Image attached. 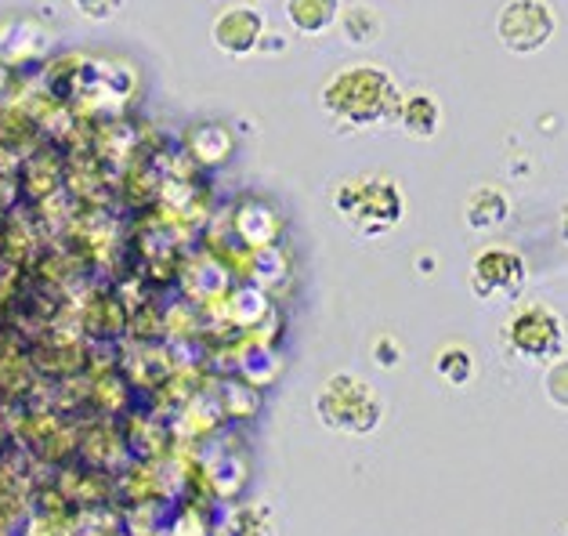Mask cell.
<instances>
[{"label":"cell","mask_w":568,"mask_h":536,"mask_svg":"<svg viewBox=\"0 0 568 536\" xmlns=\"http://www.w3.org/2000/svg\"><path fill=\"white\" fill-rule=\"evenodd\" d=\"M318 102L334 117L337 128L366 131V128H377V123L395 120L402 91L387 70L363 62V65H348V70H337L329 77L323 84V94H318Z\"/></svg>","instance_id":"1"},{"label":"cell","mask_w":568,"mask_h":536,"mask_svg":"<svg viewBox=\"0 0 568 536\" xmlns=\"http://www.w3.org/2000/svg\"><path fill=\"white\" fill-rule=\"evenodd\" d=\"M334 211L344 225H352L358 236H387L406 214V200L395 178L387 174H358L341 182L334 192Z\"/></svg>","instance_id":"2"},{"label":"cell","mask_w":568,"mask_h":536,"mask_svg":"<svg viewBox=\"0 0 568 536\" xmlns=\"http://www.w3.org/2000/svg\"><path fill=\"white\" fill-rule=\"evenodd\" d=\"M315 414L329 432L369 435L384 421V398L358 374H334L315 395Z\"/></svg>","instance_id":"3"},{"label":"cell","mask_w":568,"mask_h":536,"mask_svg":"<svg viewBox=\"0 0 568 536\" xmlns=\"http://www.w3.org/2000/svg\"><path fill=\"white\" fill-rule=\"evenodd\" d=\"M504 345L515 360L547 366L554 355L565 352V323L544 301L518 305L504 323Z\"/></svg>","instance_id":"4"},{"label":"cell","mask_w":568,"mask_h":536,"mask_svg":"<svg viewBox=\"0 0 568 536\" xmlns=\"http://www.w3.org/2000/svg\"><path fill=\"white\" fill-rule=\"evenodd\" d=\"M558 33V16L547 0H507L496 16V37L510 54L544 51Z\"/></svg>","instance_id":"5"},{"label":"cell","mask_w":568,"mask_h":536,"mask_svg":"<svg viewBox=\"0 0 568 536\" xmlns=\"http://www.w3.org/2000/svg\"><path fill=\"white\" fill-rule=\"evenodd\" d=\"M525 283H529V269L510 246H485L470 261V291L481 301H510L525 291Z\"/></svg>","instance_id":"6"},{"label":"cell","mask_w":568,"mask_h":536,"mask_svg":"<svg viewBox=\"0 0 568 536\" xmlns=\"http://www.w3.org/2000/svg\"><path fill=\"white\" fill-rule=\"evenodd\" d=\"M211 37H214L217 51L232 54V59H246V54L257 51L261 37H265V16L254 8H243V4L225 8L214 19Z\"/></svg>","instance_id":"7"},{"label":"cell","mask_w":568,"mask_h":536,"mask_svg":"<svg viewBox=\"0 0 568 536\" xmlns=\"http://www.w3.org/2000/svg\"><path fill=\"white\" fill-rule=\"evenodd\" d=\"M395 123L409 134V139L432 142L435 134H438V128H442V105H438L435 94H427V91L402 94L398 113H395Z\"/></svg>","instance_id":"8"},{"label":"cell","mask_w":568,"mask_h":536,"mask_svg":"<svg viewBox=\"0 0 568 536\" xmlns=\"http://www.w3.org/2000/svg\"><path fill=\"white\" fill-rule=\"evenodd\" d=\"M464 218H467V229L475 232H489V229H500L507 218H510V200L504 189L496 185H478L470 189V196L464 200Z\"/></svg>","instance_id":"9"},{"label":"cell","mask_w":568,"mask_h":536,"mask_svg":"<svg viewBox=\"0 0 568 536\" xmlns=\"http://www.w3.org/2000/svg\"><path fill=\"white\" fill-rule=\"evenodd\" d=\"M286 19L304 37H323L341 19V0H286Z\"/></svg>","instance_id":"10"},{"label":"cell","mask_w":568,"mask_h":536,"mask_svg":"<svg viewBox=\"0 0 568 536\" xmlns=\"http://www.w3.org/2000/svg\"><path fill=\"white\" fill-rule=\"evenodd\" d=\"M435 374L449 384V388H467L470 381L478 377V363H475V352L464 348V345H446L438 348L435 355Z\"/></svg>","instance_id":"11"},{"label":"cell","mask_w":568,"mask_h":536,"mask_svg":"<svg viewBox=\"0 0 568 536\" xmlns=\"http://www.w3.org/2000/svg\"><path fill=\"white\" fill-rule=\"evenodd\" d=\"M341 33L352 40V44H373L381 37V16L366 4H355L348 11H341Z\"/></svg>","instance_id":"12"},{"label":"cell","mask_w":568,"mask_h":536,"mask_svg":"<svg viewBox=\"0 0 568 536\" xmlns=\"http://www.w3.org/2000/svg\"><path fill=\"white\" fill-rule=\"evenodd\" d=\"M544 392H547V403L558 406L568 414V355H554L544 370Z\"/></svg>","instance_id":"13"},{"label":"cell","mask_w":568,"mask_h":536,"mask_svg":"<svg viewBox=\"0 0 568 536\" xmlns=\"http://www.w3.org/2000/svg\"><path fill=\"white\" fill-rule=\"evenodd\" d=\"M73 8L91 22H105L123 8V0H73Z\"/></svg>","instance_id":"14"},{"label":"cell","mask_w":568,"mask_h":536,"mask_svg":"<svg viewBox=\"0 0 568 536\" xmlns=\"http://www.w3.org/2000/svg\"><path fill=\"white\" fill-rule=\"evenodd\" d=\"M286 48V40H280V37H272L268 40V48H261V51H283Z\"/></svg>","instance_id":"15"},{"label":"cell","mask_w":568,"mask_h":536,"mask_svg":"<svg viewBox=\"0 0 568 536\" xmlns=\"http://www.w3.org/2000/svg\"><path fill=\"white\" fill-rule=\"evenodd\" d=\"M561 232H565V240H568V203L561 208Z\"/></svg>","instance_id":"16"}]
</instances>
